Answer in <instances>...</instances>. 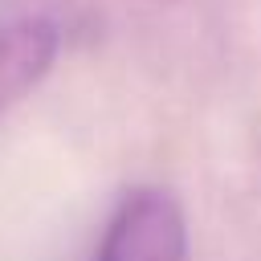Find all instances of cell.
I'll use <instances>...</instances> for the list:
<instances>
[{
	"mask_svg": "<svg viewBox=\"0 0 261 261\" xmlns=\"http://www.w3.org/2000/svg\"><path fill=\"white\" fill-rule=\"evenodd\" d=\"M98 261H188V224L171 192H130L98 245Z\"/></svg>",
	"mask_w": 261,
	"mask_h": 261,
	"instance_id": "1",
	"label": "cell"
},
{
	"mask_svg": "<svg viewBox=\"0 0 261 261\" xmlns=\"http://www.w3.org/2000/svg\"><path fill=\"white\" fill-rule=\"evenodd\" d=\"M57 57V29L41 16L0 29V110L29 94Z\"/></svg>",
	"mask_w": 261,
	"mask_h": 261,
	"instance_id": "2",
	"label": "cell"
}]
</instances>
